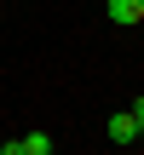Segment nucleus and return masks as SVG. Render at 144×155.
Listing matches in <instances>:
<instances>
[{
	"instance_id": "f257e3e1",
	"label": "nucleus",
	"mask_w": 144,
	"mask_h": 155,
	"mask_svg": "<svg viewBox=\"0 0 144 155\" xmlns=\"http://www.w3.org/2000/svg\"><path fill=\"white\" fill-rule=\"evenodd\" d=\"M104 132H110V144H139V121H133V109H115V115L104 121Z\"/></svg>"
},
{
	"instance_id": "f03ea898",
	"label": "nucleus",
	"mask_w": 144,
	"mask_h": 155,
	"mask_svg": "<svg viewBox=\"0 0 144 155\" xmlns=\"http://www.w3.org/2000/svg\"><path fill=\"white\" fill-rule=\"evenodd\" d=\"M104 17H110L115 29H133V23H144V6L139 0H104Z\"/></svg>"
},
{
	"instance_id": "7ed1b4c3",
	"label": "nucleus",
	"mask_w": 144,
	"mask_h": 155,
	"mask_svg": "<svg viewBox=\"0 0 144 155\" xmlns=\"http://www.w3.org/2000/svg\"><path fill=\"white\" fill-rule=\"evenodd\" d=\"M23 155H52V132H23Z\"/></svg>"
},
{
	"instance_id": "20e7f679",
	"label": "nucleus",
	"mask_w": 144,
	"mask_h": 155,
	"mask_svg": "<svg viewBox=\"0 0 144 155\" xmlns=\"http://www.w3.org/2000/svg\"><path fill=\"white\" fill-rule=\"evenodd\" d=\"M133 121H139V138H144V98L133 104Z\"/></svg>"
},
{
	"instance_id": "39448f33",
	"label": "nucleus",
	"mask_w": 144,
	"mask_h": 155,
	"mask_svg": "<svg viewBox=\"0 0 144 155\" xmlns=\"http://www.w3.org/2000/svg\"><path fill=\"white\" fill-rule=\"evenodd\" d=\"M0 6H6V0H0Z\"/></svg>"
},
{
	"instance_id": "423d86ee",
	"label": "nucleus",
	"mask_w": 144,
	"mask_h": 155,
	"mask_svg": "<svg viewBox=\"0 0 144 155\" xmlns=\"http://www.w3.org/2000/svg\"><path fill=\"white\" fill-rule=\"evenodd\" d=\"M139 6H144V0H139Z\"/></svg>"
}]
</instances>
